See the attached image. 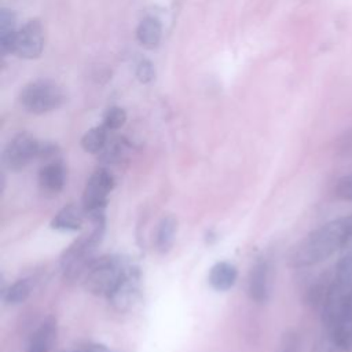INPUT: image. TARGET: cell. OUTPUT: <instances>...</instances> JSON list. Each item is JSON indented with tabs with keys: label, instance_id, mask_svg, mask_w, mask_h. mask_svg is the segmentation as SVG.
I'll list each match as a JSON object with an SVG mask.
<instances>
[{
	"label": "cell",
	"instance_id": "cell-1",
	"mask_svg": "<svg viewBox=\"0 0 352 352\" xmlns=\"http://www.w3.org/2000/svg\"><path fill=\"white\" fill-rule=\"evenodd\" d=\"M352 241V213L331 219L298 241L287 254L290 268L302 270L318 265Z\"/></svg>",
	"mask_w": 352,
	"mask_h": 352
},
{
	"label": "cell",
	"instance_id": "cell-2",
	"mask_svg": "<svg viewBox=\"0 0 352 352\" xmlns=\"http://www.w3.org/2000/svg\"><path fill=\"white\" fill-rule=\"evenodd\" d=\"M87 219L91 223V231L73 241L59 258L60 271L67 280L82 276L106 232V210L88 213Z\"/></svg>",
	"mask_w": 352,
	"mask_h": 352
},
{
	"label": "cell",
	"instance_id": "cell-3",
	"mask_svg": "<svg viewBox=\"0 0 352 352\" xmlns=\"http://www.w3.org/2000/svg\"><path fill=\"white\" fill-rule=\"evenodd\" d=\"M352 296V246L348 245L334 264L329 286L320 305V320L324 331L340 316Z\"/></svg>",
	"mask_w": 352,
	"mask_h": 352
},
{
	"label": "cell",
	"instance_id": "cell-4",
	"mask_svg": "<svg viewBox=\"0 0 352 352\" xmlns=\"http://www.w3.org/2000/svg\"><path fill=\"white\" fill-rule=\"evenodd\" d=\"M131 264L132 263L121 254H104L96 257L82 274V286L88 293L107 298Z\"/></svg>",
	"mask_w": 352,
	"mask_h": 352
},
{
	"label": "cell",
	"instance_id": "cell-5",
	"mask_svg": "<svg viewBox=\"0 0 352 352\" xmlns=\"http://www.w3.org/2000/svg\"><path fill=\"white\" fill-rule=\"evenodd\" d=\"M66 100L63 88L54 80L38 78L28 82L19 92L22 109L32 114H45L59 109Z\"/></svg>",
	"mask_w": 352,
	"mask_h": 352
},
{
	"label": "cell",
	"instance_id": "cell-6",
	"mask_svg": "<svg viewBox=\"0 0 352 352\" xmlns=\"http://www.w3.org/2000/svg\"><path fill=\"white\" fill-rule=\"evenodd\" d=\"M116 184L114 175L106 168H98L88 177L81 199V208L85 212V216L92 212L106 210L109 195L113 191Z\"/></svg>",
	"mask_w": 352,
	"mask_h": 352
},
{
	"label": "cell",
	"instance_id": "cell-7",
	"mask_svg": "<svg viewBox=\"0 0 352 352\" xmlns=\"http://www.w3.org/2000/svg\"><path fill=\"white\" fill-rule=\"evenodd\" d=\"M40 143L32 133H16L4 147L1 153V162L4 168L11 172L25 169L34 158H38Z\"/></svg>",
	"mask_w": 352,
	"mask_h": 352
},
{
	"label": "cell",
	"instance_id": "cell-8",
	"mask_svg": "<svg viewBox=\"0 0 352 352\" xmlns=\"http://www.w3.org/2000/svg\"><path fill=\"white\" fill-rule=\"evenodd\" d=\"M274 275V257L270 253H264L257 257L248 275V296L252 301L264 304L271 298Z\"/></svg>",
	"mask_w": 352,
	"mask_h": 352
},
{
	"label": "cell",
	"instance_id": "cell-9",
	"mask_svg": "<svg viewBox=\"0 0 352 352\" xmlns=\"http://www.w3.org/2000/svg\"><path fill=\"white\" fill-rule=\"evenodd\" d=\"M142 294V274L138 265L133 263L118 282V285L113 289V292L107 296V301L110 305L118 312L131 311L139 301Z\"/></svg>",
	"mask_w": 352,
	"mask_h": 352
},
{
	"label": "cell",
	"instance_id": "cell-10",
	"mask_svg": "<svg viewBox=\"0 0 352 352\" xmlns=\"http://www.w3.org/2000/svg\"><path fill=\"white\" fill-rule=\"evenodd\" d=\"M44 28L38 19H30L22 28H19L14 54L22 59H37L44 50Z\"/></svg>",
	"mask_w": 352,
	"mask_h": 352
},
{
	"label": "cell",
	"instance_id": "cell-11",
	"mask_svg": "<svg viewBox=\"0 0 352 352\" xmlns=\"http://www.w3.org/2000/svg\"><path fill=\"white\" fill-rule=\"evenodd\" d=\"M324 334L331 346L338 352H352V296L340 316Z\"/></svg>",
	"mask_w": 352,
	"mask_h": 352
},
{
	"label": "cell",
	"instance_id": "cell-12",
	"mask_svg": "<svg viewBox=\"0 0 352 352\" xmlns=\"http://www.w3.org/2000/svg\"><path fill=\"white\" fill-rule=\"evenodd\" d=\"M66 183V168L60 158L45 161L38 170V184L43 191L56 194Z\"/></svg>",
	"mask_w": 352,
	"mask_h": 352
},
{
	"label": "cell",
	"instance_id": "cell-13",
	"mask_svg": "<svg viewBox=\"0 0 352 352\" xmlns=\"http://www.w3.org/2000/svg\"><path fill=\"white\" fill-rule=\"evenodd\" d=\"M56 319L52 316H47L33 331L26 352H50L52 344L56 340Z\"/></svg>",
	"mask_w": 352,
	"mask_h": 352
},
{
	"label": "cell",
	"instance_id": "cell-14",
	"mask_svg": "<svg viewBox=\"0 0 352 352\" xmlns=\"http://www.w3.org/2000/svg\"><path fill=\"white\" fill-rule=\"evenodd\" d=\"M85 212L76 205H66L59 209L50 221V227L56 231H78L82 227Z\"/></svg>",
	"mask_w": 352,
	"mask_h": 352
},
{
	"label": "cell",
	"instance_id": "cell-15",
	"mask_svg": "<svg viewBox=\"0 0 352 352\" xmlns=\"http://www.w3.org/2000/svg\"><path fill=\"white\" fill-rule=\"evenodd\" d=\"M238 279V270L232 263L217 261L214 263L208 274V282L216 292L230 290Z\"/></svg>",
	"mask_w": 352,
	"mask_h": 352
},
{
	"label": "cell",
	"instance_id": "cell-16",
	"mask_svg": "<svg viewBox=\"0 0 352 352\" xmlns=\"http://www.w3.org/2000/svg\"><path fill=\"white\" fill-rule=\"evenodd\" d=\"M16 14L6 7L0 8V54L7 56L14 54V45L18 34Z\"/></svg>",
	"mask_w": 352,
	"mask_h": 352
},
{
	"label": "cell",
	"instance_id": "cell-17",
	"mask_svg": "<svg viewBox=\"0 0 352 352\" xmlns=\"http://www.w3.org/2000/svg\"><path fill=\"white\" fill-rule=\"evenodd\" d=\"M177 234V219L173 214H165L155 230L154 246L155 250L161 254H166L175 245Z\"/></svg>",
	"mask_w": 352,
	"mask_h": 352
},
{
	"label": "cell",
	"instance_id": "cell-18",
	"mask_svg": "<svg viewBox=\"0 0 352 352\" xmlns=\"http://www.w3.org/2000/svg\"><path fill=\"white\" fill-rule=\"evenodd\" d=\"M136 38L146 50H155L162 38V25L155 16H146L136 29Z\"/></svg>",
	"mask_w": 352,
	"mask_h": 352
},
{
	"label": "cell",
	"instance_id": "cell-19",
	"mask_svg": "<svg viewBox=\"0 0 352 352\" xmlns=\"http://www.w3.org/2000/svg\"><path fill=\"white\" fill-rule=\"evenodd\" d=\"M33 290L32 278H21L7 287L1 289V301L7 305H18L25 302Z\"/></svg>",
	"mask_w": 352,
	"mask_h": 352
},
{
	"label": "cell",
	"instance_id": "cell-20",
	"mask_svg": "<svg viewBox=\"0 0 352 352\" xmlns=\"http://www.w3.org/2000/svg\"><path fill=\"white\" fill-rule=\"evenodd\" d=\"M109 142V129L100 124L88 129L81 138V147L85 153L99 154Z\"/></svg>",
	"mask_w": 352,
	"mask_h": 352
},
{
	"label": "cell",
	"instance_id": "cell-21",
	"mask_svg": "<svg viewBox=\"0 0 352 352\" xmlns=\"http://www.w3.org/2000/svg\"><path fill=\"white\" fill-rule=\"evenodd\" d=\"M128 150V143L124 138H113L109 139L104 148L98 154L99 160L104 165H116L122 161Z\"/></svg>",
	"mask_w": 352,
	"mask_h": 352
},
{
	"label": "cell",
	"instance_id": "cell-22",
	"mask_svg": "<svg viewBox=\"0 0 352 352\" xmlns=\"http://www.w3.org/2000/svg\"><path fill=\"white\" fill-rule=\"evenodd\" d=\"M126 121V111L122 107L118 106H111L110 109L106 110L103 116V125L109 131H116L120 129Z\"/></svg>",
	"mask_w": 352,
	"mask_h": 352
},
{
	"label": "cell",
	"instance_id": "cell-23",
	"mask_svg": "<svg viewBox=\"0 0 352 352\" xmlns=\"http://www.w3.org/2000/svg\"><path fill=\"white\" fill-rule=\"evenodd\" d=\"M276 352H301V337L300 334L290 329L286 330L278 344Z\"/></svg>",
	"mask_w": 352,
	"mask_h": 352
},
{
	"label": "cell",
	"instance_id": "cell-24",
	"mask_svg": "<svg viewBox=\"0 0 352 352\" xmlns=\"http://www.w3.org/2000/svg\"><path fill=\"white\" fill-rule=\"evenodd\" d=\"M334 194L338 199L352 202V173H346L336 182Z\"/></svg>",
	"mask_w": 352,
	"mask_h": 352
},
{
	"label": "cell",
	"instance_id": "cell-25",
	"mask_svg": "<svg viewBox=\"0 0 352 352\" xmlns=\"http://www.w3.org/2000/svg\"><path fill=\"white\" fill-rule=\"evenodd\" d=\"M135 74H136V78L139 80V82L148 84V82H151L155 78V67H154L151 60L142 59L136 65Z\"/></svg>",
	"mask_w": 352,
	"mask_h": 352
},
{
	"label": "cell",
	"instance_id": "cell-26",
	"mask_svg": "<svg viewBox=\"0 0 352 352\" xmlns=\"http://www.w3.org/2000/svg\"><path fill=\"white\" fill-rule=\"evenodd\" d=\"M84 352H110V349L99 342H87L80 346Z\"/></svg>",
	"mask_w": 352,
	"mask_h": 352
},
{
	"label": "cell",
	"instance_id": "cell-27",
	"mask_svg": "<svg viewBox=\"0 0 352 352\" xmlns=\"http://www.w3.org/2000/svg\"><path fill=\"white\" fill-rule=\"evenodd\" d=\"M62 352H84L81 348H77V349H73V351H62Z\"/></svg>",
	"mask_w": 352,
	"mask_h": 352
}]
</instances>
